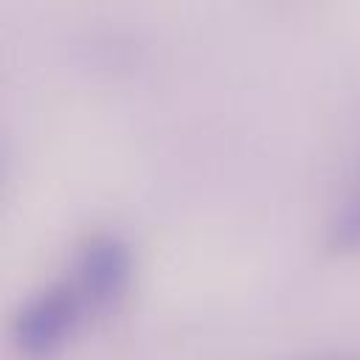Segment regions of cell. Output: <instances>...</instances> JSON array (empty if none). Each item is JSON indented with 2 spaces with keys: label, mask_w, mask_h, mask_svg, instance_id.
Instances as JSON below:
<instances>
[{
  "label": "cell",
  "mask_w": 360,
  "mask_h": 360,
  "mask_svg": "<svg viewBox=\"0 0 360 360\" xmlns=\"http://www.w3.org/2000/svg\"><path fill=\"white\" fill-rule=\"evenodd\" d=\"M132 250L129 245L110 231H98L87 236L73 259L70 284L82 295L84 307L93 312L112 309L132 281Z\"/></svg>",
  "instance_id": "2"
},
{
  "label": "cell",
  "mask_w": 360,
  "mask_h": 360,
  "mask_svg": "<svg viewBox=\"0 0 360 360\" xmlns=\"http://www.w3.org/2000/svg\"><path fill=\"white\" fill-rule=\"evenodd\" d=\"M84 309L87 307L76 292V287L70 284V278L42 287L14 315V323H11L14 346L20 349V354L31 360L56 354L68 343V338L76 332Z\"/></svg>",
  "instance_id": "1"
},
{
  "label": "cell",
  "mask_w": 360,
  "mask_h": 360,
  "mask_svg": "<svg viewBox=\"0 0 360 360\" xmlns=\"http://www.w3.org/2000/svg\"><path fill=\"white\" fill-rule=\"evenodd\" d=\"M326 242L335 250H352L360 248V177L354 180L352 191L335 211V217L326 225Z\"/></svg>",
  "instance_id": "3"
}]
</instances>
